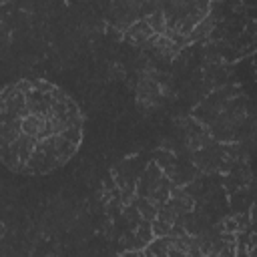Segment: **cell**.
<instances>
[{
	"label": "cell",
	"mask_w": 257,
	"mask_h": 257,
	"mask_svg": "<svg viewBox=\"0 0 257 257\" xmlns=\"http://www.w3.org/2000/svg\"><path fill=\"white\" fill-rule=\"evenodd\" d=\"M235 257H251L249 249H247V241H239L235 247Z\"/></svg>",
	"instance_id": "ba28073f"
},
{
	"label": "cell",
	"mask_w": 257,
	"mask_h": 257,
	"mask_svg": "<svg viewBox=\"0 0 257 257\" xmlns=\"http://www.w3.org/2000/svg\"><path fill=\"white\" fill-rule=\"evenodd\" d=\"M135 207H137V211H139V215H141L143 221L153 223V221L159 217V207H157L155 203H151L149 199H139V197H137Z\"/></svg>",
	"instance_id": "5b68a950"
},
{
	"label": "cell",
	"mask_w": 257,
	"mask_h": 257,
	"mask_svg": "<svg viewBox=\"0 0 257 257\" xmlns=\"http://www.w3.org/2000/svg\"><path fill=\"white\" fill-rule=\"evenodd\" d=\"M215 22H217V18L215 16H205L195 28H193V32H191V36H189V42H195V40H203V38H209V34L215 30Z\"/></svg>",
	"instance_id": "277c9868"
},
{
	"label": "cell",
	"mask_w": 257,
	"mask_h": 257,
	"mask_svg": "<svg viewBox=\"0 0 257 257\" xmlns=\"http://www.w3.org/2000/svg\"><path fill=\"white\" fill-rule=\"evenodd\" d=\"M62 137L68 139L72 145L78 147V143L82 141V126H74V124H70V126H66V128L62 131Z\"/></svg>",
	"instance_id": "8992f818"
},
{
	"label": "cell",
	"mask_w": 257,
	"mask_h": 257,
	"mask_svg": "<svg viewBox=\"0 0 257 257\" xmlns=\"http://www.w3.org/2000/svg\"><path fill=\"white\" fill-rule=\"evenodd\" d=\"M155 36V32L151 30V26L145 22V18L135 20L126 30H124V38L133 44H147L151 38Z\"/></svg>",
	"instance_id": "6da1fadb"
},
{
	"label": "cell",
	"mask_w": 257,
	"mask_h": 257,
	"mask_svg": "<svg viewBox=\"0 0 257 257\" xmlns=\"http://www.w3.org/2000/svg\"><path fill=\"white\" fill-rule=\"evenodd\" d=\"M169 257H189V255H185V253H181V251H177V249H173V247H171Z\"/></svg>",
	"instance_id": "9c48e42d"
},
{
	"label": "cell",
	"mask_w": 257,
	"mask_h": 257,
	"mask_svg": "<svg viewBox=\"0 0 257 257\" xmlns=\"http://www.w3.org/2000/svg\"><path fill=\"white\" fill-rule=\"evenodd\" d=\"M151 227H153V235L155 237H169L171 231H173V225H169V223H165L161 219H155L151 223Z\"/></svg>",
	"instance_id": "52a82bcc"
},
{
	"label": "cell",
	"mask_w": 257,
	"mask_h": 257,
	"mask_svg": "<svg viewBox=\"0 0 257 257\" xmlns=\"http://www.w3.org/2000/svg\"><path fill=\"white\" fill-rule=\"evenodd\" d=\"M143 18H145V22L151 26V30H153L155 34L163 36V34L167 32V18H165V12L161 10V6L155 8V10H151V12L145 14Z\"/></svg>",
	"instance_id": "3957f363"
},
{
	"label": "cell",
	"mask_w": 257,
	"mask_h": 257,
	"mask_svg": "<svg viewBox=\"0 0 257 257\" xmlns=\"http://www.w3.org/2000/svg\"><path fill=\"white\" fill-rule=\"evenodd\" d=\"M173 247V237H155L147 247L145 253L151 257H169V251Z\"/></svg>",
	"instance_id": "7a4b0ae2"
}]
</instances>
